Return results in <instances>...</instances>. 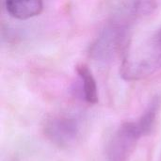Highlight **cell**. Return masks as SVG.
<instances>
[{"mask_svg":"<svg viewBox=\"0 0 161 161\" xmlns=\"http://www.w3.org/2000/svg\"><path fill=\"white\" fill-rule=\"evenodd\" d=\"M161 68V27L136 48L128 50L121 65L120 75L126 81H139Z\"/></svg>","mask_w":161,"mask_h":161,"instance_id":"obj_1","label":"cell"},{"mask_svg":"<svg viewBox=\"0 0 161 161\" xmlns=\"http://www.w3.org/2000/svg\"><path fill=\"white\" fill-rule=\"evenodd\" d=\"M131 32V25L108 21L91 46L92 57L104 62L114 59L128 48Z\"/></svg>","mask_w":161,"mask_h":161,"instance_id":"obj_2","label":"cell"},{"mask_svg":"<svg viewBox=\"0 0 161 161\" xmlns=\"http://www.w3.org/2000/svg\"><path fill=\"white\" fill-rule=\"evenodd\" d=\"M102 8L108 21L133 26L161 8V0H103Z\"/></svg>","mask_w":161,"mask_h":161,"instance_id":"obj_3","label":"cell"},{"mask_svg":"<svg viewBox=\"0 0 161 161\" xmlns=\"http://www.w3.org/2000/svg\"><path fill=\"white\" fill-rule=\"evenodd\" d=\"M85 121L81 116L62 114L49 118L44 125V135L55 146L67 149L74 146L82 137Z\"/></svg>","mask_w":161,"mask_h":161,"instance_id":"obj_4","label":"cell"},{"mask_svg":"<svg viewBox=\"0 0 161 161\" xmlns=\"http://www.w3.org/2000/svg\"><path fill=\"white\" fill-rule=\"evenodd\" d=\"M142 137L144 135L137 122L122 124L108 142L105 161H128Z\"/></svg>","mask_w":161,"mask_h":161,"instance_id":"obj_5","label":"cell"},{"mask_svg":"<svg viewBox=\"0 0 161 161\" xmlns=\"http://www.w3.org/2000/svg\"><path fill=\"white\" fill-rule=\"evenodd\" d=\"M7 11L19 20H27L39 15L43 8V0H5Z\"/></svg>","mask_w":161,"mask_h":161,"instance_id":"obj_6","label":"cell"},{"mask_svg":"<svg viewBox=\"0 0 161 161\" xmlns=\"http://www.w3.org/2000/svg\"><path fill=\"white\" fill-rule=\"evenodd\" d=\"M77 75L81 82V92L84 100L89 104L98 102V90L95 78L86 64H79L76 67Z\"/></svg>","mask_w":161,"mask_h":161,"instance_id":"obj_7","label":"cell"},{"mask_svg":"<svg viewBox=\"0 0 161 161\" xmlns=\"http://www.w3.org/2000/svg\"><path fill=\"white\" fill-rule=\"evenodd\" d=\"M160 96L153 97L152 100L150 101V103L148 104L146 109L144 110L143 114L137 121V123L140 125L144 137L148 136L153 131L155 125H156V122H157V119H158L159 109H160Z\"/></svg>","mask_w":161,"mask_h":161,"instance_id":"obj_8","label":"cell"}]
</instances>
